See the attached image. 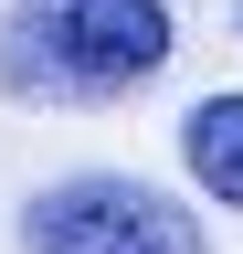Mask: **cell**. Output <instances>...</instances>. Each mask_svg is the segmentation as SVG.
Listing matches in <instances>:
<instances>
[{"mask_svg":"<svg viewBox=\"0 0 243 254\" xmlns=\"http://www.w3.org/2000/svg\"><path fill=\"white\" fill-rule=\"evenodd\" d=\"M169 64V0H11L0 85L21 106H106Z\"/></svg>","mask_w":243,"mask_h":254,"instance_id":"obj_1","label":"cell"},{"mask_svg":"<svg viewBox=\"0 0 243 254\" xmlns=\"http://www.w3.org/2000/svg\"><path fill=\"white\" fill-rule=\"evenodd\" d=\"M21 254H201V222L148 180H64L21 212Z\"/></svg>","mask_w":243,"mask_h":254,"instance_id":"obj_2","label":"cell"},{"mask_svg":"<svg viewBox=\"0 0 243 254\" xmlns=\"http://www.w3.org/2000/svg\"><path fill=\"white\" fill-rule=\"evenodd\" d=\"M180 159L222 212H243V95H201L191 127H180Z\"/></svg>","mask_w":243,"mask_h":254,"instance_id":"obj_3","label":"cell"}]
</instances>
